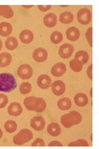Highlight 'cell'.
<instances>
[{
    "instance_id": "1",
    "label": "cell",
    "mask_w": 99,
    "mask_h": 149,
    "mask_svg": "<svg viewBox=\"0 0 99 149\" xmlns=\"http://www.w3.org/2000/svg\"><path fill=\"white\" fill-rule=\"evenodd\" d=\"M24 104L27 110L36 111L37 113L44 111L46 107V101L42 97L35 96L26 97L24 100Z\"/></svg>"
},
{
    "instance_id": "2",
    "label": "cell",
    "mask_w": 99,
    "mask_h": 149,
    "mask_svg": "<svg viewBox=\"0 0 99 149\" xmlns=\"http://www.w3.org/2000/svg\"><path fill=\"white\" fill-rule=\"evenodd\" d=\"M17 88V81L13 74L9 73H0V91L10 93Z\"/></svg>"
},
{
    "instance_id": "3",
    "label": "cell",
    "mask_w": 99,
    "mask_h": 149,
    "mask_svg": "<svg viewBox=\"0 0 99 149\" xmlns=\"http://www.w3.org/2000/svg\"><path fill=\"white\" fill-rule=\"evenodd\" d=\"M82 120V115L79 112L71 111L61 116L60 120L64 127L70 128L74 125L81 123Z\"/></svg>"
},
{
    "instance_id": "4",
    "label": "cell",
    "mask_w": 99,
    "mask_h": 149,
    "mask_svg": "<svg viewBox=\"0 0 99 149\" xmlns=\"http://www.w3.org/2000/svg\"><path fill=\"white\" fill-rule=\"evenodd\" d=\"M33 133L27 129H23L13 137V142L16 145H23L32 139Z\"/></svg>"
},
{
    "instance_id": "5",
    "label": "cell",
    "mask_w": 99,
    "mask_h": 149,
    "mask_svg": "<svg viewBox=\"0 0 99 149\" xmlns=\"http://www.w3.org/2000/svg\"><path fill=\"white\" fill-rule=\"evenodd\" d=\"M78 20L82 24H89L92 20V14L88 8H82L78 12Z\"/></svg>"
},
{
    "instance_id": "6",
    "label": "cell",
    "mask_w": 99,
    "mask_h": 149,
    "mask_svg": "<svg viewBox=\"0 0 99 149\" xmlns=\"http://www.w3.org/2000/svg\"><path fill=\"white\" fill-rule=\"evenodd\" d=\"M19 77L23 80H27L32 77L33 74V69L30 65L23 64L17 69Z\"/></svg>"
},
{
    "instance_id": "7",
    "label": "cell",
    "mask_w": 99,
    "mask_h": 149,
    "mask_svg": "<svg viewBox=\"0 0 99 149\" xmlns=\"http://www.w3.org/2000/svg\"><path fill=\"white\" fill-rule=\"evenodd\" d=\"M74 50V47L72 44L66 43L60 47L58 53L61 58L64 59H67L72 55Z\"/></svg>"
},
{
    "instance_id": "8",
    "label": "cell",
    "mask_w": 99,
    "mask_h": 149,
    "mask_svg": "<svg viewBox=\"0 0 99 149\" xmlns=\"http://www.w3.org/2000/svg\"><path fill=\"white\" fill-rule=\"evenodd\" d=\"M45 120L42 116H35L30 120V126L37 131H41L45 127Z\"/></svg>"
},
{
    "instance_id": "9",
    "label": "cell",
    "mask_w": 99,
    "mask_h": 149,
    "mask_svg": "<svg viewBox=\"0 0 99 149\" xmlns=\"http://www.w3.org/2000/svg\"><path fill=\"white\" fill-rule=\"evenodd\" d=\"M48 57V52L44 48H37L33 52V58L37 62H44Z\"/></svg>"
},
{
    "instance_id": "10",
    "label": "cell",
    "mask_w": 99,
    "mask_h": 149,
    "mask_svg": "<svg viewBox=\"0 0 99 149\" xmlns=\"http://www.w3.org/2000/svg\"><path fill=\"white\" fill-rule=\"evenodd\" d=\"M51 90L56 96L63 95L66 90V85L63 81L57 80L51 84Z\"/></svg>"
},
{
    "instance_id": "11",
    "label": "cell",
    "mask_w": 99,
    "mask_h": 149,
    "mask_svg": "<svg viewBox=\"0 0 99 149\" xmlns=\"http://www.w3.org/2000/svg\"><path fill=\"white\" fill-rule=\"evenodd\" d=\"M66 66L64 63L59 62L55 64L53 67L51 68V73L54 77H60L63 76L66 72Z\"/></svg>"
},
{
    "instance_id": "12",
    "label": "cell",
    "mask_w": 99,
    "mask_h": 149,
    "mask_svg": "<svg viewBox=\"0 0 99 149\" xmlns=\"http://www.w3.org/2000/svg\"><path fill=\"white\" fill-rule=\"evenodd\" d=\"M37 83L39 87L42 89H47L51 85V79L47 74H43L37 78Z\"/></svg>"
},
{
    "instance_id": "13",
    "label": "cell",
    "mask_w": 99,
    "mask_h": 149,
    "mask_svg": "<svg viewBox=\"0 0 99 149\" xmlns=\"http://www.w3.org/2000/svg\"><path fill=\"white\" fill-rule=\"evenodd\" d=\"M22 108L20 103L17 102H13L9 106L8 112L9 114L12 116H18L22 114Z\"/></svg>"
},
{
    "instance_id": "14",
    "label": "cell",
    "mask_w": 99,
    "mask_h": 149,
    "mask_svg": "<svg viewBox=\"0 0 99 149\" xmlns=\"http://www.w3.org/2000/svg\"><path fill=\"white\" fill-rule=\"evenodd\" d=\"M34 34L29 29L23 30L19 34V39L23 44H30L34 40Z\"/></svg>"
},
{
    "instance_id": "15",
    "label": "cell",
    "mask_w": 99,
    "mask_h": 149,
    "mask_svg": "<svg viewBox=\"0 0 99 149\" xmlns=\"http://www.w3.org/2000/svg\"><path fill=\"white\" fill-rule=\"evenodd\" d=\"M44 24L48 27H53L57 23V16L53 13H50L44 17Z\"/></svg>"
},
{
    "instance_id": "16",
    "label": "cell",
    "mask_w": 99,
    "mask_h": 149,
    "mask_svg": "<svg viewBox=\"0 0 99 149\" xmlns=\"http://www.w3.org/2000/svg\"><path fill=\"white\" fill-rule=\"evenodd\" d=\"M67 39L71 41H76L80 37V31L76 27H71L66 31Z\"/></svg>"
},
{
    "instance_id": "17",
    "label": "cell",
    "mask_w": 99,
    "mask_h": 149,
    "mask_svg": "<svg viewBox=\"0 0 99 149\" xmlns=\"http://www.w3.org/2000/svg\"><path fill=\"white\" fill-rule=\"evenodd\" d=\"M76 104L79 107L86 106L89 102L87 96L85 93H79L75 96L74 98Z\"/></svg>"
},
{
    "instance_id": "18",
    "label": "cell",
    "mask_w": 99,
    "mask_h": 149,
    "mask_svg": "<svg viewBox=\"0 0 99 149\" xmlns=\"http://www.w3.org/2000/svg\"><path fill=\"white\" fill-rule=\"evenodd\" d=\"M12 31L11 24L8 22H2L0 23V36L3 37L9 36Z\"/></svg>"
},
{
    "instance_id": "19",
    "label": "cell",
    "mask_w": 99,
    "mask_h": 149,
    "mask_svg": "<svg viewBox=\"0 0 99 149\" xmlns=\"http://www.w3.org/2000/svg\"><path fill=\"white\" fill-rule=\"evenodd\" d=\"M47 132L51 136L57 137L61 134V129L58 124L51 123L48 125Z\"/></svg>"
},
{
    "instance_id": "20",
    "label": "cell",
    "mask_w": 99,
    "mask_h": 149,
    "mask_svg": "<svg viewBox=\"0 0 99 149\" xmlns=\"http://www.w3.org/2000/svg\"><path fill=\"white\" fill-rule=\"evenodd\" d=\"M0 16L10 19L14 16L13 9L8 5H0Z\"/></svg>"
},
{
    "instance_id": "21",
    "label": "cell",
    "mask_w": 99,
    "mask_h": 149,
    "mask_svg": "<svg viewBox=\"0 0 99 149\" xmlns=\"http://www.w3.org/2000/svg\"><path fill=\"white\" fill-rule=\"evenodd\" d=\"M12 61V56L8 52L0 54V67H6L10 65Z\"/></svg>"
},
{
    "instance_id": "22",
    "label": "cell",
    "mask_w": 99,
    "mask_h": 149,
    "mask_svg": "<svg viewBox=\"0 0 99 149\" xmlns=\"http://www.w3.org/2000/svg\"><path fill=\"white\" fill-rule=\"evenodd\" d=\"M58 108L62 111H66L71 108L72 106L71 101L68 97H63L60 99L57 103Z\"/></svg>"
},
{
    "instance_id": "23",
    "label": "cell",
    "mask_w": 99,
    "mask_h": 149,
    "mask_svg": "<svg viewBox=\"0 0 99 149\" xmlns=\"http://www.w3.org/2000/svg\"><path fill=\"white\" fill-rule=\"evenodd\" d=\"M74 20V15L72 13L69 11L63 12L60 15V21L63 24H69Z\"/></svg>"
},
{
    "instance_id": "24",
    "label": "cell",
    "mask_w": 99,
    "mask_h": 149,
    "mask_svg": "<svg viewBox=\"0 0 99 149\" xmlns=\"http://www.w3.org/2000/svg\"><path fill=\"white\" fill-rule=\"evenodd\" d=\"M69 66L73 71L75 72H79L82 70L83 68V63L80 60L73 58L70 61Z\"/></svg>"
},
{
    "instance_id": "25",
    "label": "cell",
    "mask_w": 99,
    "mask_h": 149,
    "mask_svg": "<svg viewBox=\"0 0 99 149\" xmlns=\"http://www.w3.org/2000/svg\"><path fill=\"white\" fill-rule=\"evenodd\" d=\"M6 47L9 50H14L18 46V41L15 37H9L5 41Z\"/></svg>"
},
{
    "instance_id": "26",
    "label": "cell",
    "mask_w": 99,
    "mask_h": 149,
    "mask_svg": "<svg viewBox=\"0 0 99 149\" xmlns=\"http://www.w3.org/2000/svg\"><path fill=\"white\" fill-rule=\"evenodd\" d=\"M4 127L6 131L9 133H13L15 132L17 129V123L15 120H9L4 123Z\"/></svg>"
},
{
    "instance_id": "27",
    "label": "cell",
    "mask_w": 99,
    "mask_h": 149,
    "mask_svg": "<svg viewBox=\"0 0 99 149\" xmlns=\"http://www.w3.org/2000/svg\"><path fill=\"white\" fill-rule=\"evenodd\" d=\"M74 58L80 60L83 64L86 63L89 58V54L84 50H79L75 55Z\"/></svg>"
},
{
    "instance_id": "28",
    "label": "cell",
    "mask_w": 99,
    "mask_h": 149,
    "mask_svg": "<svg viewBox=\"0 0 99 149\" xmlns=\"http://www.w3.org/2000/svg\"><path fill=\"white\" fill-rule=\"evenodd\" d=\"M63 36L61 32L56 31L52 32L50 36V40L55 44H58L63 40Z\"/></svg>"
},
{
    "instance_id": "29",
    "label": "cell",
    "mask_w": 99,
    "mask_h": 149,
    "mask_svg": "<svg viewBox=\"0 0 99 149\" xmlns=\"http://www.w3.org/2000/svg\"><path fill=\"white\" fill-rule=\"evenodd\" d=\"M32 91V85L29 82H24L21 83L19 88V91L23 95H26Z\"/></svg>"
},
{
    "instance_id": "30",
    "label": "cell",
    "mask_w": 99,
    "mask_h": 149,
    "mask_svg": "<svg viewBox=\"0 0 99 149\" xmlns=\"http://www.w3.org/2000/svg\"><path fill=\"white\" fill-rule=\"evenodd\" d=\"M68 146H82V147H88L89 146V143L84 139H78L76 141H74L69 143Z\"/></svg>"
},
{
    "instance_id": "31",
    "label": "cell",
    "mask_w": 99,
    "mask_h": 149,
    "mask_svg": "<svg viewBox=\"0 0 99 149\" xmlns=\"http://www.w3.org/2000/svg\"><path fill=\"white\" fill-rule=\"evenodd\" d=\"M86 39L89 44L90 45V46L92 47V27H89L87 29L86 31Z\"/></svg>"
},
{
    "instance_id": "32",
    "label": "cell",
    "mask_w": 99,
    "mask_h": 149,
    "mask_svg": "<svg viewBox=\"0 0 99 149\" xmlns=\"http://www.w3.org/2000/svg\"><path fill=\"white\" fill-rule=\"evenodd\" d=\"M8 102V97L6 95L0 94V108H4Z\"/></svg>"
},
{
    "instance_id": "33",
    "label": "cell",
    "mask_w": 99,
    "mask_h": 149,
    "mask_svg": "<svg viewBox=\"0 0 99 149\" xmlns=\"http://www.w3.org/2000/svg\"><path fill=\"white\" fill-rule=\"evenodd\" d=\"M32 147H40V146H45V142L44 140L40 138L36 139L35 141L32 143L31 145Z\"/></svg>"
},
{
    "instance_id": "34",
    "label": "cell",
    "mask_w": 99,
    "mask_h": 149,
    "mask_svg": "<svg viewBox=\"0 0 99 149\" xmlns=\"http://www.w3.org/2000/svg\"><path fill=\"white\" fill-rule=\"evenodd\" d=\"M51 8V5H39L38 6V8L40 9V11H42V12H45L49 10V9Z\"/></svg>"
},
{
    "instance_id": "35",
    "label": "cell",
    "mask_w": 99,
    "mask_h": 149,
    "mask_svg": "<svg viewBox=\"0 0 99 149\" xmlns=\"http://www.w3.org/2000/svg\"><path fill=\"white\" fill-rule=\"evenodd\" d=\"M87 74L88 77L92 80V65L91 64L90 66H89L87 70Z\"/></svg>"
},
{
    "instance_id": "36",
    "label": "cell",
    "mask_w": 99,
    "mask_h": 149,
    "mask_svg": "<svg viewBox=\"0 0 99 149\" xmlns=\"http://www.w3.org/2000/svg\"><path fill=\"white\" fill-rule=\"evenodd\" d=\"M48 146L50 147H52V146H61L62 147L63 146V144L61 143V142H60L59 141H51L48 143Z\"/></svg>"
},
{
    "instance_id": "37",
    "label": "cell",
    "mask_w": 99,
    "mask_h": 149,
    "mask_svg": "<svg viewBox=\"0 0 99 149\" xmlns=\"http://www.w3.org/2000/svg\"><path fill=\"white\" fill-rule=\"evenodd\" d=\"M3 130H1V129L0 128V139H1V137H3Z\"/></svg>"
},
{
    "instance_id": "38",
    "label": "cell",
    "mask_w": 99,
    "mask_h": 149,
    "mask_svg": "<svg viewBox=\"0 0 99 149\" xmlns=\"http://www.w3.org/2000/svg\"><path fill=\"white\" fill-rule=\"evenodd\" d=\"M33 6H34L33 5H30H30H29V6H26V5L24 6V5H23V6H22L23 8H32Z\"/></svg>"
},
{
    "instance_id": "39",
    "label": "cell",
    "mask_w": 99,
    "mask_h": 149,
    "mask_svg": "<svg viewBox=\"0 0 99 149\" xmlns=\"http://www.w3.org/2000/svg\"><path fill=\"white\" fill-rule=\"evenodd\" d=\"M3 47V42H2V40L0 39V50L2 49Z\"/></svg>"
}]
</instances>
